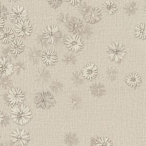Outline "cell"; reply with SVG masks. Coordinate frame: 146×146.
Instances as JSON below:
<instances>
[{"label":"cell","mask_w":146,"mask_h":146,"mask_svg":"<svg viewBox=\"0 0 146 146\" xmlns=\"http://www.w3.org/2000/svg\"><path fill=\"white\" fill-rule=\"evenodd\" d=\"M32 112L30 108L22 104L14 106L11 110V118L19 125H25L30 121Z\"/></svg>","instance_id":"cell-1"},{"label":"cell","mask_w":146,"mask_h":146,"mask_svg":"<svg viewBox=\"0 0 146 146\" xmlns=\"http://www.w3.org/2000/svg\"><path fill=\"white\" fill-rule=\"evenodd\" d=\"M34 103L37 108L46 110L54 106L55 100L48 91H42L38 92L34 98Z\"/></svg>","instance_id":"cell-2"},{"label":"cell","mask_w":146,"mask_h":146,"mask_svg":"<svg viewBox=\"0 0 146 146\" xmlns=\"http://www.w3.org/2000/svg\"><path fill=\"white\" fill-rule=\"evenodd\" d=\"M108 58L116 63L123 60L126 54V50L123 44L118 42H113L107 47Z\"/></svg>","instance_id":"cell-3"},{"label":"cell","mask_w":146,"mask_h":146,"mask_svg":"<svg viewBox=\"0 0 146 146\" xmlns=\"http://www.w3.org/2000/svg\"><path fill=\"white\" fill-rule=\"evenodd\" d=\"M43 35L47 42L53 44L57 41H59L62 38L59 27L55 25H48L44 30Z\"/></svg>","instance_id":"cell-4"},{"label":"cell","mask_w":146,"mask_h":146,"mask_svg":"<svg viewBox=\"0 0 146 146\" xmlns=\"http://www.w3.org/2000/svg\"><path fill=\"white\" fill-rule=\"evenodd\" d=\"M10 140L14 146H25L30 140V135L25 129H17L11 133Z\"/></svg>","instance_id":"cell-5"},{"label":"cell","mask_w":146,"mask_h":146,"mask_svg":"<svg viewBox=\"0 0 146 146\" xmlns=\"http://www.w3.org/2000/svg\"><path fill=\"white\" fill-rule=\"evenodd\" d=\"M25 99L24 92L19 88H11L7 95V101L10 104L14 106L23 103Z\"/></svg>","instance_id":"cell-6"},{"label":"cell","mask_w":146,"mask_h":146,"mask_svg":"<svg viewBox=\"0 0 146 146\" xmlns=\"http://www.w3.org/2000/svg\"><path fill=\"white\" fill-rule=\"evenodd\" d=\"M83 15L86 22L90 24L98 22L102 17L101 11L99 8L97 7H90Z\"/></svg>","instance_id":"cell-7"},{"label":"cell","mask_w":146,"mask_h":146,"mask_svg":"<svg viewBox=\"0 0 146 146\" xmlns=\"http://www.w3.org/2000/svg\"><path fill=\"white\" fill-rule=\"evenodd\" d=\"M65 44L67 48L72 52H78L83 47V42L81 37L76 35L67 36L65 40Z\"/></svg>","instance_id":"cell-8"},{"label":"cell","mask_w":146,"mask_h":146,"mask_svg":"<svg viewBox=\"0 0 146 146\" xmlns=\"http://www.w3.org/2000/svg\"><path fill=\"white\" fill-rule=\"evenodd\" d=\"M32 26L28 19L22 21L15 25V31L21 37L30 36L32 32Z\"/></svg>","instance_id":"cell-9"},{"label":"cell","mask_w":146,"mask_h":146,"mask_svg":"<svg viewBox=\"0 0 146 146\" xmlns=\"http://www.w3.org/2000/svg\"><path fill=\"white\" fill-rule=\"evenodd\" d=\"M28 13L23 7L17 6L13 7L10 13V20L14 23L27 19Z\"/></svg>","instance_id":"cell-10"},{"label":"cell","mask_w":146,"mask_h":146,"mask_svg":"<svg viewBox=\"0 0 146 146\" xmlns=\"http://www.w3.org/2000/svg\"><path fill=\"white\" fill-rule=\"evenodd\" d=\"M81 73L84 78L87 80H92L97 76L98 68L96 65L90 63L83 67L82 69Z\"/></svg>","instance_id":"cell-11"},{"label":"cell","mask_w":146,"mask_h":146,"mask_svg":"<svg viewBox=\"0 0 146 146\" xmlns=\"http://www.w3.org/2000/svg\"><path fill=\"white\" fill-rule=\"evenodd\" d=\"M84 24L81 19L76 17H72L68 22V31L75 34H80L83 28Z\"/></svg>","instance_id":"cell-12"},{"label":"cell","mask_w":146,"mask_h":146,"mask_svg":"<svg viewBox=\"0 0 146 146\" xmlns=\"http://www.w3.org/2000/svg\"><path fill=\"white\" fill-rule=\"evenodd\" d=\"M0 63L1 64V73L0 76L5 78L10 75L13 72V66L10 60L6 58L2 57L0 58Z\"/></svg>","instance_id":"cell-13"},{"label":"cell","mask_w":146,"mask_h":146,"mask_svg":"<svg viewBox=\"0 0 146 146\" xmlns=\"http://www.w3.org/2000/svg\"><path fill=\"white\" fill-rule=\"evenodd\" d=\"M41 59L46 65H52L55 64L58 60L56 52L51 50H46L42 53Z\"/></svg>","instance_id":"cell-14"},{"label":"cell","mask_w":146,"mask_h":146,"mask_svg":"<svg viewBox=\"0 0 146 146\" xmlns=\"http://www.w3.org/2000/svg\"><path fill=\"white\" fill-rule=\"evenodd\" d=\"M141 78L140 76L135 72L129 73L125 77V82L127 84L131 87H137L141 83Z\"/></svg>","instance_id":"cell-15"},{"label":"cell","mask_w":146,"mask_h":146,"mask_svg":"<svg viewBox=\"0 0 146 146\" xmlns=\"http://www.w3.org/2000/svg\"><path fill=\"white\" fill-rule=\"evenodd\" d=\"M90 90L94 97L100 98L106 94V90L104 86L101 83H94L90 86Z\"/></svg>","instance_id":"cell-16"},{"label":"cell","mask_w":146,"mask_h":146,"mask_svg":"<svg viewBox=\"0 0 146 146\" xmlns=\"http://www.w3.org/2000/svg\"><path fill=\"white\" fill-rule=\"evenodd\" d=\"M14 38V34L11 29L5 27L0 31V39L2 43H10L13 40Z\"/></svg>","instance_id":"cell-17"},{"label":"cell","mask_w":146,"mask_h":146,"mask_svg":"<svg viewBox=\"0 0 146 146\" xmlns=\"http://www.w3.org/2000/svg\"><path fill=\"white\" fill-rule=\"evenodd\" d=\"M51 78V74L49 71L44 68H39L36 72V79L39 83H47Z\"/></svg>","instance_id":"cell-18"},{"label":"cell","mask_w":146,"mask_h":146,"mask_svg":"<svg viewBox=\"0 0 146 146\" xmlns=\"http://www.w3.org/2000/svg\"><path fill=\"white\" fill-rule=\"evenodd\" d=\"M25 46L23 42L19 39H14L11 42L10 50L14 55H18L23 52Z\"/></svg>","instance_id":"cell-19"},{"label":"cell","mask_w":146,"mask_h":146,"mask_svg":"<svg viewBox=\"0 0 146 146\" xmlns=\"http://www.w3.org/2000/svg\"><path fill=\"white\" fill-rule=\"evenodd\" d=\"M91 146H112V141L106 137H96L91 140Z\"/></svg>","instance_id":"cell-20"},{"label":"cell","mask_w":146,"mask_h":146,"mask_svg":"<svg viewBox=\"0 0 146 146\" xmlns=\"http://www.w3.org/2000/svg\"><path fill=\"white\" fill-rule=\"evenodd\" d=\"M64 141L67 146H75L79 143L78 136L74 133L69 132L64 137Z\"/></svg>","instance_id":"cell-21"},{"label":"cell","mask_w":146,"mask_h":146,"mask_svg":"<svg viewBox=\"0 0 146 146\" xmlns=\"http://www.w3.org/2000/svg\"><path fill=\"white\" fill-rule=\"evenodd\" d=\"M123 10L125 13L128 15H133L136 13L137 10V5L133 1H129L124 5Z\"/></svg>","instance_id":"cell-22"},{"label":"cell","mask_w":146,"mask_h":146,"mask_svg":"<svg viewBox=\"0 0 146 146\" xmlns=\"http://www.w3.org/2000/svg\"><path fill=\"white\" fill-rule=\"evenodd\" d=\"M102 7L105 12L110 15L114 14L117 9L115 3L113 1L110 0H107L105 1L103 3Z\"/></svg>","instance_id":"cell-23"},{"label":"cell","mask_w":146,"mask_h":146,"mask_svg":"<svg viewBox=\"0 0 146 146\" xmlns=\"http://www.w3.org/2000/svg\"><path fill=\"white\" fill-rule=\"evenodd\" d=\"M134 34L136 38L140 39H145L146 36V26L144 23L139 24L135 29Z\"/></svg>","instance_id":"cell-24"},{"label":"cell","mask_w":146,"mask_h":146,"mask_svg":"<svg viewBox=\"0 0 146 146\" xmlns=\"http://www.w3.org/2000/svg\"><path fill=\"white\" fill-rule=\"evenodd\" d=\"M30 57L34 64H37L41 58V52L40 50L36 47H33L29 51Z\"/></svg>","instance_id":"cell-25"},{"label":"cell","mask_w":146,"mask_h":146,"mask_svg":"<svg viewBox=\"0 0 146 146\" xmlns=\"http://www.w3.org/2000/svg\"><path fill=\"white\" fill-rule=\"evenodd\" d=\"M70 103L72 108L78 110L80 108L82 105L81 98L76 94L72 95L70 99Z\"/></svg>","instance_id":"cell-26"},{"label":"cell","mask_w":146,"mask_h":146,"mask_svg":"<svg viewBox=\"0 0 146 146\" xmlns=\"http://www.w3.org/2000/svg\"><path fill=\"white\" fill-rule=\"evenodd\" d=\"M76 60L75 55L71 52H66L62 58V61L66 64H75Z\"/></svg>","instance_id":"cell-27"},{"label":"cell","mask_w":146,"mask_h":146,"mask_svg":"<svg viewBox=\"0 0 146 146\" xmlns=\"http://www.w3.org/2000/svg\"><path fill=\"white\" fill-rule=\"evenodd\" d=\"M72 81L76 86H80L84 83V78L80 72L75 71L72 74Z\"/></svg>","instance_id":"cell-28"},{"label":"cell","mask_w":146,"mask_h":146,"mask_svg":"<svg viewBox=\"0 0 146 146\" xmlns=\"http://www.w3.org/2000/svg\"><path fill=\"white\" fill-rule=\"evenodd\" d=\"M93 33L92 27L88 25H85L83 26V28L80 34L83 38L85 39H89L92 37Z\"/></svg>","instance_id":"cell-29"},{"label":"cell","mask_w":146,"mask_h":146,"mask_svg":"<svg viewBox=\"0 0 146 146\" xmlns=\"http://www.w3.org/2000/svg\"><path fill=\"white\" fill-rule=\"evenodd\" d=\"M49 88L52 92L55 94H58L62 91L63 88V84L60 81L55 80L51 83Z\"/></svg>","instance_id":"cell-30"},{"label":"cell","mask_w":146,"mask_h":146,"mask_svg":"<svg viewBox=\"0 0 146 146\" xmlns=\"http://www.w3.org/2000/svg\"><path fill=\"white\" fill-rule=\"evenodd\" d=\"M106 76L107 79L110 81L115 80L118 76V71L117 70L113 67H109L107 69L106 72Z\"/></svg>","instance_id":"cell-31"},{"label":"cell","mask_w":146,"mask_h":146,"mask_svg":"<svg viewBox=\"0 0 146 146\" xmlns=\"http://www.w3.org/2000/svg\"><path fill=\"white\" fill-rule=\"evenodd\" d=\"M69 20L70 19L68 14L66 13H60L57 17V21L58 23L61 25H66L68 23Z\"/></svg>","instance_id":"cell-32"},{"label":"cell","mask_w":146,"mask_h":146,"mask_svg":"<svg viewBox=\"0 0 146 146\" xmlns=\"http://www.w3.org/2000/svg\"><path fill=\"white\" fill-rule=\"evenodd\" d=\"M37 42L39 44V45L41 47H43V48H46L48 46V43L47 42L46 40L44 39L43 34L41 35H39L37 37Z\"/></svg>","instance_id":"cell-33"},{"label":"cell","mask_w":146,"mask_h":146,"mask_svg":"<svg viewBox=\"0 0 146 146\" xmlns=\"http://www.w3.org/2000/svg\"><path fill=\"white\" fill-rule=\"evenodd\" d=\"M89 7L90 6L88 5V4L84 2L80 3V5L78 6V10L80 14H84V13L88 10Z\"/></svg>","instance_id":"cell-34"},{"label":"cell","mask_w":146,"mask_h":146,"mask_svg":"<svg viewBox=\"0 0 146 146\" xmlns=\"http://www.w3.org/2000/svg\"><path fill=\"white\" fill-rule=\"evenodd\" d=\"M49 5L52 8H57L62 3V0H47Z\"/></svg>","instance_id":"cell-35"},{"label":"cell","mask_w":146,"mask_h":146,"mask_svg":"<svg viewBox=\"0 0 146 146\" xmlns=\"http://www.w3.org/2000/svg\"><path fill=\"white\" fill-rule=\"evenodd\" d=\"M7 14V10L6 9L4 6H1V8L0 9V15L1 16H5Z\"/></svg>","instance_id":"cell-36"},{"label":"cell","mask_w":146,"mask_h":146,"mask_svg":"<svg viewBox=\"0 0 146 146\" xmlns=\"http://www.w3.org/2000/svg\"><path fill=\"white\" fill-rule=\"evenodd\" d=\"M66 1L72 5H75L81 2V0H66Z\"/></svg>","instance_id":"cell-37"},{"label":"cell","mask_w":146,"mask_h":146,"mask_svg":"<svg viewBox=\"0 0 146 146\" xmlns=\"http://www.w3.org/2000/svg\"><path fill=\"white\" fill-rule=\"evenodd\" d=\"M4 23H5V21L3 18L0 15V30L3 27Z\"/></svg>","instance_id":"cell-38"},{"label":"cell","mask_w":146,"mask_h":146,"mask_svg":"<svg viewBox=\"0 0 146 146\" xmlns=\"http://www.w3.org/2000/svg\"><path fill=\"white\" fill-rule=\"evenodd\" d=\"M5 117V115L3 114V112H2L1 111H0V124L2 122V121L3 120Z\"/></svg>","instance_id":"cell-39"},{"label":"cell","mask_w":146,"mask_h":146,"mask_svg":"<svg viewBox=\"0 0 146 146\" xmlns=\"http://www.w3.org/2000/svg\"><path fill=\"white\" fill-rule=\"evenodd\" d=\"M1 63H0V74H1Z\"/></svg>","instance_id":"cell-40"},{"label":"cell","mask_w":146,"mask_h":146,"mask_svg":"<svg viewBox=\"0 0 146 146\" xmlns=\"http://www.w3.org/2000/svg\"><path fill=\"white\" fill-rule=\"evenodd\" d=\"M0 146H3V144L1 143H0Z\"/></svg>","instance_id":"cell-41"},{"label":"cell","mask_w":146,"mask_h":146,"mask_svg":"<svg viewBox=\"0 0 146 146\" xmlns=\"http://www.w3.org/2000/svg\"><path fill=\"white\" fill-rule=\"evenodd\" d=\"M13 1H17V0H13Z\"/></svg>","instance_id":"cell-42"}]
</instances>
